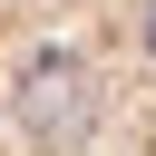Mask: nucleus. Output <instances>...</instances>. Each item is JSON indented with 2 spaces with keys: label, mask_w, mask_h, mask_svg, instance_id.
I'll return each mask as SVG.
<instances>
[{
  "label": "nucleus",
  "mask_w": 156,
  "mask_h": 156,
  "mask_svg": "<svg viewBox=\"0 0 156 156\" xmlns=\"http://www.w3.org/2000/svg\"><path fill=\"white\" fill-rule=\"evenodd\" d=\"M0 156H156V0H0Z\"/></svg>",
  "instance_id": "nucleus-1"
}]
</instances>
